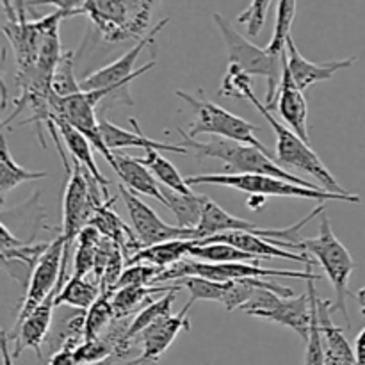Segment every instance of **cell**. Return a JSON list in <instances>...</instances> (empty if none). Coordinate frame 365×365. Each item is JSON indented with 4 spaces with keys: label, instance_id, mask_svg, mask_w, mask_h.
Returning a JSON list of instances; mask_svg holds the SVG:
<instances>
[{
    "label": "cell",
    "instance_id": "1",
    "mask_svg": "<svg viewBox=\"0 0 365 365\" xmlns=\"http://www.w3.org/2000/svg\"><path fill=\"white\" fill-rule=\"evenodd\" d=\"M182 135V146L192 150L198 157H210L217 159L225 164V170L230 175H269V177L282 178V180L292 182V184L303 185L310 189H323L317 187L314 182L305 180L302 177L289 173L285 168H282L277 160L271 157V153L257 148L252 145H242V143L230 141V139L214 138L212 141H198L191 138L184 128H178Z\"/></svg>",
    "mask_w": 365,
    "mask_h": 365
},
{
    "label": "cell",
    "instance_id": "2",
    "mask_svg": "<svg viewBox=\"0 0 365 365\" xmlns=\"http://www.w3.org/2000/svg\"><path fill=\"white\" fill-rule=\"evenodd\" d=\"M241 98L250 100V102L255 106V109L266 118L267 123L273 127L274 135H277V150H274V155H277V163L280 164L282 168H294V170H299L303 171V173L316 178L321 184V187L327 189V191L337 192V195H348V189H344L337 180H335L331 171L324 166L321 157L310 148L309 143L303 141V139L299 138L292 128H289L287 125L280 123V121L277 120V116L273 114V110L267 109L266 103H262L257 98L255 93H253L252 89V84L245 86V89H242L241 93Z\"/></svg>",
    "mask_w": 365,
    "mask_h": 365
},
{
    "label": "cell",
    "instance_id": "3",
    "mask_svg": "<svg viewBox=\"0 0 365 365\" xmlns=\"http://www.w3.org/2000/svg\"><path fill=\"white\" fill-rule=\"evenodd\" d=\"M191 185H221V187L235 189V191L248 192L253 196H282V198H307L316 202H348L362 203L359 195H337L327 189H310L303 185L292 184V182L282 180V178L269 177V175H230V173H205L192 175L187 178Z\"/></svg>",
    "mask_w": 365,
    "mask_h": 365
},
{
    "label": "cell",
    "instance_id": "4",
    "mask_svg": "<svg viewBox=\"0 0 365 365\" xmlns=\"http://www.w3.org/2000/svg\"><path fill=\"white\" fill-rule=\"evenodd\" d=\"M160 0H88L86 13L103 41L143 39L153 9Z\"/></svg>",
    "mask_w": 365,
    "mask_h": 365
},
{
    "label": "cell",
    "instance_id": "5",
    "mask_svg": "<svg viewBox=\"0 0 365 365\" xmlns=\"http://www.w3.org/2000/svg\"><path fill=\"white\" fill-rule=\"evenodd\" d=\"M214 24L220 29L223 41L227 45L228 52V64L239 68L241 71L252 75H259L267 81V93H266V107L271 109L277 96L278 86L282 82L285 66V53L282 57L273 56L266 48L253 45L248 38L241 34L234 27L228 18H225L221 13H214ZM287 52V50H285Z\"/></svg>",
    "mask_w": 365,
    "mask_h": 365
},
{
    "label": "cell",
    "instance_id": "6",
    "mask_svg": "<svg viewBox=\"0 0 365 365\" xmlns=\"http://www.w3.org/2000/svg\"><path fill=\"white\" fill-rule=\"evenodd\" d=\"M302 252H309L310 255L316 257V262L323 267L324 274L328 277L335 291V305H331V312L341 310L349 328L351 323H349L346 298L351 294L349 292V280H351V273L356 269V264L348 248L334 234L330 220L324 214L321 217L319 235L317 237H303Z\"/></svg>",
    "mask_w": 365,
    "mask_h": 365
},
{
    "label": "cell",
    "instance_id": "7",
    "mask_svg": "<svg viewBox=\"0 0 365 365\" xmlns=\"http://www.w3.org/2000/svg\"><path fill=\"white\" fill-rule=\"evenodd\" d=\"M100 185L84 168L78 163L71 164L70 178H68L66 189L63 196V234L64 242V260L70 262L71 245L77 241L81 232L89 225L91 217L95 216L96 209L103 203L100 198Z\"/></svg>",
    "mask_w": 365,
    "mask_h": 365
},
{
    "label": "cell",
    "instance_id": "8",
    "mask_svg": "<svg viewBox=\"0 0 365 365\" xmlns=\"http://www.w3.org/2000/svg\"><path fill=\"white\" fill-rule=\"evenodd\" d=\"M175 95L196 110V120L192 121L187 130L191 138L196 139V135L200 134H210L214 138L230 139V141L242 143V145L257 146V148L269 153L267 146H264V143L257 138V132L260 130V127L242 120L241 116L223 109L217 103L203 100L202 96H192L189 93L180 91V89H177Z\"/></svg>",
    "mask_w": 365,
    "mask_h": 365
},
{
    "label": "cell",
    "instance_id": "9",
    "mask_svg": "<svg viewBox=\"0 0 365 365\" xmlns=\"http://www.w3.org/2000/svg\"><path fill=\"white\" fill-rule=\"evenodd\" d=\"M327 207L319 205L317 209H314L312 212L307 217H303L299 223L291 225L287 228H262L259 225L252 223V221H246L242 217L234 216V214H228L223 207L217 205L212 198L205 196V202H203V212L200 225L195 228V239L196 241H203L207 237H212L217 234H227V232H250V234L260 235L264 239H277V241L289 242V245H294L302 250V241L303 237H299V230L305 227L307 223L314 220L319 214H324Z\"/></svg>",
    "mask_w": 365,
    "mask_h": 365
},
{
    "label": "cell",
    "instance_id": "10",
    "mask_svg": "<svg viewBox=\"0 0 365 365\" xmlns=\"http://www.w3.org/2000/svg\"><path fill=\"white\" fill-rule=\"evenodd\" d=\"M168 21H170L168 18L160 20L159 24H157L155 27L145 36V38L139 39L138 45H135L134 48L127 50L120 59H116L114 63L107 64V66L100 68V70L93 71V73L86 75L84 78H81L82 91H100V89H109L113 95L114 93L127 91L128 84H130L132 81H135L139 75H145L146 71H150L157 64V61H150L148 64H145V66L134 71L135 61L139 59L143 50H145L146 46H153L155 38L159 36V32L166 27Z\"/></svg>",
    "mask_w": 365,
    "mask_h": 365
},
{
    "label": "cell",
    "instance_id": "11",
    "mask_svg": "<svg viewBox=\"0 0 365 365\" xmlns=\"http://www.w3.org/2000/svg\"><path fill=\"white\" fill-rule=\"evenodd\" d=\"M64 242L63 234H59L57 237H53L50 241V246L46 248V252L43 253L41 259L38 260L36 267L31 273V280H29L27 292H25V298L21 299L20 310H18V317L14 327L20 323H24L29 317V314L39 305V303L45 302L50 294L57 289L61 282V274H63V262H64Z\"/></svg>",
    "mask_w": 365,
    "mask_h": 365
},
{
    "label": "cell",
    "instance_id": "12",
    "mask_svg": "<svg viewBox=\"0 0 365 365\" xmlns=\"http://www.w3.org/2000/svg\"><path fill=\"white\" fill-rule=\"evenodd\" d=\"M96 103L93 102L91 96L86 91L77 93L73 96H68V98H59V96H52V116L64 118L70 125H73L77 130H81L86 138L89 139V143L93 145V148L107 160L110 168L114 171L118 170L116 164V153L110 152L107 148L106 141H103L102 128H100V120L96 118Z\"/></svg>",
    "mask_w": 365,
    "mask_h": 365
},
{
    "label": "cell",
    "instance_id": "13",
    "mask_svg": "<svg viewBox=\"0 0 365 365\" xmlns=\"http://www.w3.org/2000/svg\"><path fill=\"white\" fill-rule=\"evenodd\" d=\"M120 195L121 198H123L125 205H127L132 228H134L135 235H138L143 248L159 245V242L175 241V239H191V241H196L195 230L180 228L177 227V225H168L166 221H163L157 216V212L152 207H148L145 202H141V200H139L134 192L128 191L123 184L120 185Z\"/></svg>",
    "mask_w": 365,
    "mask_h": 365
},
{
    "label": "cell",
    "instance_id": "14",
    "mask_svg": "<svg viewBox=\"0 0 365 365\" xmlns=\"http://www.w3.org/2000/svg\"><path fill=\"white\" fill-rule=\"evenodd\" d=\"M66 271H68V262H63V274H61V282L57 285L56 291L48 296L43 303H39L31 314H29L27 319L24 323L16 324L13 330V335L9 337V341L13 342V356L18 359L25 349H32L36 353L39 360L43 359L41 346L46 341L50 334V327H52V317H53V309L56 307V296L59 294L61 287L64 285L66 280Z\"/></svg>",
    "mask_w": 365,
    "mask_h": 365
},
{
    "label": "cell",
    "instance_id": "15",
    "mask_svg": "<svg viewBox=\"0 0 365 365\" xmlns=\"http://www.w3.org/2000/svg\"><path fill=\"white\" fill-rule=\"evenodd\" d=\"M192 302H187V305L178 314H168L157 319L152 327L146 328L138 341H141L143 351L138 359L128 360V365H155L160 360V356L168 351L175 339L178 337L180 331L191 330L189 323V310H191Z\"/></svg>",
    "mask_w": 365,
    "mask_h": 365
},
{
    "label": "cell",
    "instance_id": "16",
    "mask_svg": "<svg viewBox=\"0 0 365 365\" xmlns=\"http://www.w3.org/2000/svg\"><path fill=\"white\" fill-rule=\"evenodd\" d=\"M277 109L280 113L284 123L296 132L303 141L310 145V132H309V106H307L305 95L298 84L292 78L291 71L287 66V53H285V66L282 82L278 86L277 96L269 110Z\"/></svg>",
    "mask_w": 365,
    "mask_h": 365
},
{
    "label": "cell",
    "instance_id": "17",
    "mask_svg": "<svg viewBox=\"0 0 365 365\" xmlns=\"http://www.w3.org/2000/svg\"><path fill=\"white\" fill-rule=\"evenodd\" d=\"M202 245H210V242H225V245L235 246L242 252L255 255L259 259H285L291 262H303L309 267L316 266V260H310L307 253L289 252V250L280 248L277 245V239H264L260 235L250 234V232H227V234H217L212 237H207L200 241Z\"/></svg>",
    "mask_w": 365,
    "mask_h": 365
},
{
    "label": "cell",
    "instance_id": "18",
    "mask_svg": "<svg viewBox=\"0 0 365 365\" xmlns=\"http://www.w3.org/2000/svg\"><path fill=\"white\" fill-rule=\"evenodd\" d=\"M285 53H287L289 71H291L292 78L302 91H307L310 86L317 84V82L330 81L337 71L351 68L356 61L355 57H349V59H335L327 61V63H312L302 56L292 38H289Z\"/></svg>",
    "mask_w": 365,
    "mask_h": 365
},
{
    "label": "cell",
    "instance_id": "19",
    "mask_svg": "<svg viewBox=\"0 0 365 365\" xmlns=\"http://www.w3.org/2000/svg\"><path fill=\"white\" fill-rule=\"evenodd\" d=\"M309 284V282H307ZM259 319L271 321V323L282 324L294 330L303 341H309L310 328H312L314 317V296L312 287L309 285L307 296H292V298H282L274 309L259 314Z\"/></svg>",
    "mask_w": 365,
    "mask_h": 365
},
{
    "label": "cell",
    "instance_id": "20",
    "mask_svg": "<svg viewBox=\"0 0 365 365\" xmlns=\"http://www.w3.org/2000/svg\"><path fill=\"white\" fill-rule=\"evenodd\" d=\"M52 121L56 123L57 130H59L61 138H63V141H64V146H66L68 152L71 153V157H73L75 163L81 164V166L84 168V170L88 171V173L91 175L96 182H98V185L102 187L103 200H106V202L107 200H110L109 192H107V185H109L110 182L103 177L102 171H100L98 166H96L95 155H93V145L89 143V139L86 138L81 130H77L73 125L68 123L64 118L57 116V114H53Z\"/></svg>",
    "mask_w": 365,
    "mask_h": 365
},
{
    "label": "cell",
    "instance_id": "21",
    "mask_svg": "<svg viewBox=\"0 0 365 365\" xmlns=\"http://www.w3.org/2000/svg\"><path fill=\"white\" fill-rule=\"evenodd\" d=\"M130 125L134 127V130H127V128H121L118 125L110 123L106 118H100V128H102L103 141H106L107 148L110 152H116L121 148H155V150H164V152H173V153H187L189 150L182 145H168V143H159L153 141V139L146 138L141 134V128L135 118H130Z\"/></svg>",
    "mask_w": 365,
    "mask_h": 365
},
{
    "label": "cell",
    "instance_id": "22",
    "mask_svg": "<svg viewBox=\"0 0 365 365\" xmlns=\"http://www.w3.org/2000/svg\"><path fill=\"white\" fill-rule=\"evenodd\" d=\"M118 170L116 175L123 182L125 187L132 191L134 195H145L150 198H155L157 202L168 207V200L164 196L163 185L159 184L152 171L138 160V157L130 155H116Z\"/></svg>",
    "mask_w": 365,
    "mask_h": 365
},
{
    "label": "cell",
    "instance_id": "23",
    "mask_svg": "<svg viewBox=\"0 0 365 365\" xmlns=\"http://www.w3.org/2000/svg\"><path fill=\"white\" fill-rule=\"evenodd\" d=\"M196 242L198 241H191V239H175V241L146 246V248L139 250L135 255H132L127 260V266H132V264H148V266L168 269V267L175 266L177 262L184 260L185 257H189V252H191V248Z\"/></svg>",
    "mask_w": 365,
    "mask_h": 365
},
{
    "label": "cell",
    "instance_id": "24",
    "mask_svg": "<svg viewBox=\"0 0 365 365\" xmlns=\"http://www.w3.org/2000/svg\"><path fill=\"white\" fill-rule=\"evenodd\" d=\"M178 285H148V287H138V285H130V287H121L114 292L113 296V309L116 319H123V317L135 316L145 303H150V296L153 294H166V292L175 291Z\"/></svg>",
    "mask_w": 365,
    "mask_h": 365
},
{
    "label": "cell",
    "instance_id": "25",
    "mask_svg": "<svg viewBox=\"0 0 365 365\" xmlns=\"http://www.w3.org/2000/svg\"><path fill=\"white\" fill-rule=\"evenodd\" d=\"M164 196L168 200V207L171 212L177 217V227L180 228H189V230H195L200 225L203 212V202H205V195H182V192L173 191V189H168L163 185Z\"/></svg>",
    "mask_w": 365,
    "mask_h": 365
},
{
    "label": "cell",
    "instance_id": "26",
    "mask_svg": "<svg viewBox=\"0 0 365 365\" xmlns=\"http://www.w3.org/2000/svg\"><path fill=\"white\" fill-rule=\"evenodd\" d=\"M138 160L152 171L153 177H155L164 187L173 189V191L182 192V195H192V192H195L192 191L191 184H189V182L182 177L180 171L160 153V150H145V157H138Z\"/></svg>",
    "mask_w": 365,
    "mask_h": 365
},
{
    "label": "cell",
    "instance_id": "27",
    "mask_svg": "<svg viewBox=\"0 0 365 365\" xmlns=\"http://www.w3.org/2000/svg\"><path fill=\"white\" fill-rule=\"evenodd\" d=\"M46 175H48L46 171H31L16 164V160L13 159L9 152V146H7L6 134H2V153H0V192H2V200L6 198L7 192L13 191L24 182L41 180V178H46Z\"/></svg>",
    "mask_w": 365,
    "mask_h": 365
},
{
    "label": "cell",
    "instance_id": "28",
    "mask_svg": "<svg viewBox=\"0 0 365 365\" xmlns=\"http://www.w3.org/2000/svg\"><path fill=\"white\" fill-rule=\"evenodd\" d=\"M189 257L192 259H200L202 262L210 264H228V262H246L260 266V259L255 255L242 252V250L235 248V246L225 245V242H210V245H202L196 242L189 252Z\"/></svg>",
    "mask_w": 365,
    "mask_h": 365
},
{
    "label": "cell",
    "instance_id": "29",
    "mask_svg": "<svg viewBox=\"0 0 365 365\" xmlns=\"http://www.w3.org/2000/svg\"><path fill=\"white\" fill-rule=\"evenodd\" d=\"M100 284H91L81 277H71L56 296V307L68 305L78 310H88L100 298Z\"/></svg>",
    "mask_w": 365,
    "mask_h": 365
},
{
    "label": "cell",
    "instance_id": "30",
    "mask_svg": "<svg viewBox=\"0 0 365 365\" xmlns=\"http://www.w3.org/2000/svg\"><path fill=\"white\" fill-rule=\"evenodd\" d=\"M103 235L95 227H86L77 237V250H75L73 277L86 278L91 271H95L98 250L102 245Z\"/></svg>",
    "mask_w": 365,
    "mask_h": 365
},
{
    "label": "cell",
    "instance_id": "31",
    "mask_svg": "<svg viewBox=\"0 0 365 365\" xmlns=\"http://www.w3.org/2000/svg\"><path fill=\"white\" fill-rule=\"evenodd\" d=\"M113 296L100 294V298L86 310V324H84V339L86 341H95L102 339L110 324L114 323Z\"/></svg>",
    "mask_w": 365,
    "mask_h": 365
},
{
    "label": "cell",
    "instance_id": "32",
    "mask_svg": "<svg viewBox=\"0 0 365 365\" xmlns=\"http://www.w3.org/2000/svg\"><path fill=\"white\" fill-rule=\"evenodd\" d=\"M296 7H298V0H278L273 38H271L269 45L266 46L267 52L273 53V56L282 57L287 50V41L291 38V29L294 24Z\"/></svg>",
    "mask_w": 365,
    "mask_h": 365
},
{
    "label": "cell",
    "instance_id": "33",
    "mask_svg": "<svg viewBox=\"0 0 365 365\" xmlns=\"http://www.w3.org/2000/svg\"><path fill=\"white\" fill-rule=\"evenodd\" d=\"M52 93L59 98H68L77 93H82L81 81L75 77V61L73 52H64L53 70L52 77Z\"/></svg>",
    "mask_w": 365,
    "mask_h": 365
},
{
    "label": "cell",
    "instance_id": "34",
    "mask_svg": "<svg viewBox=\"0 0 365 365\" xmlns=\"http://www.w3.org/2000/svg\"><path fill=\"white\" fill-rule=\"evenodd\" d=\"M267 282H269L267 278H241V280L227 282V291H225L223 299H221V305L228 312L242 309L250 302L253 292L262 287V285H266Z\"/></svg>",
    "mask_w": 365,
    "mask_h": 365
},
{
    "label": "cell",
    "instance_id": "35",
    "mask_svg": "<svg viewBox=\"0 0 365 365\" xmlns=\"http://www.w3.org/2000/svg\"><path fill=\"white\" fill-rule=\"evenodd\" d=\"M177 285L185 287L191 292V298L189 302H217L221 303L223 299L225 291H227V282H214L209 278L203 277H185L177 280Z\"/></svg>",
    "mask_w": 365,
    "mask_h": 365
},
{
    "label": "cell",
    "instance_id": "36",
    "mask_svg": "<svg viewBox=\"0 0 365 365\" xmlns=\"http://www.w3.org/2000/svg\"><path fill=\"white\" fill-rule=\"evenodd\" d=\"M75 360L81 365H109L113 356V346L106 339L84 341L73 349Z\"/></svg>",
    "mask_w": 365,
    "mask_h": 365
},
{
    "label": "cell",
    "instance_id": "37",
    "mask_svg": "<svg viewBox=\"0 0 365 365\" xmlns=\"http://www.w3.org/2000/svg\"><path fill=\"white\" fill-rule=\"evenodd\" d=\"M163 273L160 267L148 266V264H132L127 269L121 273L120 280H118L116 291L121 287H130V285H138V287H148V285H155L157 277Z\"/></svg>",
    "mask_w": 365,
    "mask_h": 365
},
{
    "label": "cell",
    "instance_id": "38",
    "mask_svg": "<svg viewBox=\"0 0 365 365\" xmlns=\"http://www.w3.org/2000/svg\"><path fill=\"white\" fill-rule=\"evenodd\" d=\"M273 0H252L248 9L242 11L237 16V24H242L246 27L250 38H255L260 34L264 24H266L267 9H269Z\"/></svg>",
    "mask_w": 365,
    "mask_h": 365
},
{
    "label": "cell",
    "instance_id": "39",
    "mask_svg": "<svg viewBox=\"0 0 365 365\" xmlns=\"http://www.w3.org/2000/svg\"><path fill=\"white\" fill-rule=\"evenodd\" d=\"M86 4H88V0H29V11L38 6H53L64 16L71 18L84 14Z\"/></svg>",
    "mask_w": 365,
    "mask_h": 365
},
{
    "label": "cell",
    "instance_id": "40",
    "mask_svg": "<svg viewBox=\"0 0 365 365\" xmlns=\"http://www.w3.org/2000/svg\"><path fill=\"white\" fill-rule=\"evenodd\" d=\"M48 365H81L75 360L73 349L71 348H61L50 356Z\"/></svg>",
    "mask_w": 365,
    "mask_h": 365
},
{
    "label": "cell",
    "instance_id": "41",
    "mask_svg": "<svg viewBox=\"0 0 365 365\" xmlns=\"http://www.w3.org/2000/svg\"><path fill=\"white\" fill-rule=\"evenodd\" d=\"M355 359L356 365H365V328L359 334L355 341Z\"/></svg>",
    "mask_w": 365,
    "mask_h": 365
},
{
    "label": "cell",
    "instance_id": "42",
    "mask_svg": "<svg viewBox=\"0 0 365 365\" xmlns=\"http://www.w3.org/2000/svg\"><path fill=\"white\" fill-rule=\"evenodd\" d=\"M0 349H2V362L4 365H14L13 351L9 349V337L6 331H2V339H0Z\"/></svg>",
    "mask_w": 365,
    "mask_h": 365
},
{
    "label": "cell",
    "instance_id": "43",
    "mask_svg": "<svg viewBox=\"0 0 365 365\" xmlns=\"http://www.w3.org/2000/svg\"><path fill=\"white\" fill-rule=\"evenodd\" d=\"M14 6V11L18 14V21H29L27 9H29V0H11Z\"/></svg>",
    "mask_w": 365,
    "mask_h": 365
},
{
    "label": "cell",
    "instance_id": "44",
    "mask_svg": "<svg viewBox=\"0 0 365 365\" xmlns=\"http://www.w3.org/2000/svg\"><path fill=\"white\" fill-rule=\"evenodd\" d=\"M264 196H250V200H248V203H250V209H253V210H257V209H260V207L264 205Z\"/></svg>",
    "mask_w": 365,
    "mask_h": 365
},
{
    "label": "cell",
    "instance_id": "45",
    "mask_svg": "<svg viewBox=\"0 0 365 365\" xmlns=\"http://www.w3.org/2000/svg\"><path fill=\"white\" fill-rule=\"evenodd\" d=\"M355 299H356V302H359V305H360V312H362L364 316H365V285H364L362 289H360L359 292H356Z\"/></svg>",
    "mask_w": 365,
    "mask_h": 365
},
{
    "label": "cell",
    "instance_id": "46",
    "mask_svg": "<svg viewBox=\"0 0 365 365\" xmlns=\"http://www.w3.org/2000/svg\"><path fill=\"white\" fill-rule=\"evenodd\" d=\"M327 356V365H356V362H346V360H339V359H334V356Z\"/></svg>",
    "mask_w": 365,
    "mask_h": 365
}]
</instances>
